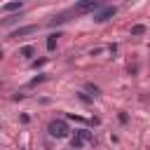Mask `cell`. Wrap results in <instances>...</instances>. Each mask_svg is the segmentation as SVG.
I'll list each match as a JSON object with an SVG mask.
<instances>
[{
	"label": "cell",
	"instance_id": "6da1fadb",
	"mask_svg": "<svg viewBox=\"0 0 150 150\" xmlns=\"http://www.w3.org/2000/svg\"><path fill=\"white\" fill-rule=\"evenodd\" d=\"M52 134H54V136H63V134H66V124H63V122H54V124H52Z\"/></svg>",
	"mask_w": 150,
	"mask_h": 150
},
{
	"label": "cell",
	"instance_id": "7a4b0ae2",
	"mask_svg": "<svg viewBox=\"0 0 150 150\" xmlns=\"http://www.w3.org/2000/svg\"><path fill=\"white\" fill-rule=\"evenodd\" d=\"M30 30H35V26H26V28L16 30V38H19V35H26V33H30Z\"/></svg>",
	"mask_w": 150,
	"mask_h": 150
}]
</instances>
